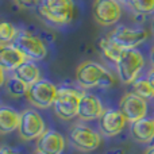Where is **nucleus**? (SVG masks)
I'll list each match as a JSON object with an SVG mask.
<instances>
[{"mask_svg":"<svg viewBox=\"0 0 154 154\" xmlns=\"http://www.w3.org/2000/svg\"><path fill=\"white\" fill-rule=\"evenodd\" d=\"M76 81L80 87L89 88L101 87L111 88L115 84V77L109 70H107L103 65L93 61H85L80 64L76 69Z\"/></svg>","mask_w":154,"mask_h":154,"instance_id":"obj_1","label":"nucleus"},{"mask_svg":"<svg viewBox=\"0 0 154 154\" xmlns=\"http://www.w3.org/2000/svg\"><path fill=\"white\" fill-rule=\"evenodd\" d=\"M38 12L49 23L64 26L75 16V3L73 0H41Z\"/></svg>","mask_w":154,"mask_h":154,"instance_id":"obj_2","label":"nucleus"},{"mask_svg":"<svg viewBox=\"0 0 154 154\" xmlns=\"http://www.w3.org/2000/svg\"><path fill=\"white\" fill-rule=\"evenodd\" d=\"M145 66V58L137 49H125L116 62L119 79L125 84H133Z\"/></svg>","mask_w":154,"mask_h":154,"instance_id":"obj_3","label":"nucleus"},{"mask_svg":"<svg viewBox=\"0 0 154 154\" xmlns=\"http://www.w3.org/2000/svg\"><path fill=\"white\" fill-rule=\"evenodd\" d=\"M82 92L69 87L58 88L57 97L54 100V112L62 120H70L77 116L79 112V104Z\"/></svg>","mask_w":154,"mask_h":154,"instance_id":"obj_4","label":"nucleus"},{"mask_svg":"<svg viewBox=\"0 0 154 154\" xmlns=\"http://www.w3.org/2000/svg\"><path fill=\"white\" fill-rule=\"evenodd\" d=\"M12 45H15L23 53L26 60L30 61H41L48 54V49L43 41L26 30H20L18 32V37L15 38Z\"/></svg>","mask_w":154,"mask_h":154,"instance_id":"obj_5","label":"nucleus"},{"mask_svg":"<svg viewBox=\"0 0 154 154\" xmlns=\"http://www.w3.org/2000/svg\"><path fill=\"white\" fill-rule=\"evenodd\" d=\"M57 92H58V88L53 82L41 79L39 81L29 87L26 97L29 99V101L32 106L38 107V108H49L54 104Z\"/></svg>","mask_w":154,"mask_h":154,"instance_id":"obj_6","label":"nucleus"},{"mask_svg":"<svg viewBox=\"0 0 154 154\" xmlns=\"http://www.w3.org/2000/svg\"><path fill=\"white\" fill-rule=\"evenodd\" d=\"M19 135L24 141H32L38 139L41 135H43L46 131V125L43 118L38 111L32 108L24 109L20 116V125H19Z\"/></svg>","mask_w":154,"mask_h":154,"instance_id":"obj_7","label":"nucleus"},{"mask_svg":"<svg viewBox=\"0 0 154 154\" xmlns=\"http://www.w3.org/2000/svg\"><path fill=\"white\" fill-rule=\"evenodd\" d=\"M93 18L101 26H114L122 16V7L119 0H95Z\"/></svg>","mask_w":154,"mask_h":154,"instance_id":"obj_8","label":"nucleus"},{"mask_svg":"<svg viewBox=\"0 0 154 154\" xmlns=\"http://www.w3.org/2000/svg\"><path fill=\"white\" fill-rule=\"evenodd\" d=\"M69 141L80 152H92L100 145V135L88 126L76 125L69 133Z\"/></svg>","mask_w":154,"mask_h":154,"instance_id":"obj_9","label":"nucleus"},{"mask_svg":"<svg viewBox=\"0 0 154 154\" xmlns=\"http://www.w3.org/2000/svg\"><path fill=\"white\" fill-rule=\"evenodd\" d=\"M109 35L122 49H135L149 38V31L142 27L130 29L126 26H118L109 32Z\"/></svg>","mask_w":154,"mask_h":154,"instance_id":"obj_10","label":"nucleus"},{"mask_svg":"<svg viewBox=\"0 0 154 154\" xmlns=\"http://www.w3.org/2000/svg\"><path fill=\"white\" fill-rule=\"evenodd\" d=\"M119 111L125 115L127 122L130 123L143 119V118H146L147 114L146 99L141 97L133 92L126 93L119 101Z\"/></svg>","mask_w":154,"mask_h":154,"instance_id":"obj_11","label":"nucleus"},{"mask_svg":"<svg viewBox=\"0 0 154 154\" xmlns=\"http://www.w3.org/2000/svg\"><path fill=\"white\" fill-rule=\"evenodd\" d=\"M127 119L119 109H107L99 118V127L106 137H114L125 128Z\"/></svg>","mask_w":154,"mask_h":154,"instance_id":"obj_12","label":"nucleus"},{"mask_svg":"<svg viewBox=\"0 0 154 154\" xmlns=\"http://www.w3.org/2000/svg\"><path fill=\"white\" fill-rule=\"evenodd\" d=\"M103 104H101L100 99L97 96L92 95V93L82 92L79 104V112H77V116L80 119L85 120V122L95 120L97 118H100L103 115Z\"/></svg>","mask_w":154,"mask_h":154,"instance_id":"obj_13","label":"nucleus"},{"mask_svg":"<svg viewBox=\"0 0 154 154\" xmlns=\"http://www.w3.org/2000/svg\"><path fill=\"white\" fill-rule=\"evenodd\" d=\"M65 147V139L58 131L46 130L37 139V152L43 154H61Z\"/></svg>","mask_w":154,"mask_h":154,"instance_id":"obj_14","label":"nucleus"},{"mask_svg":"<svg viewBox=\"0 0 154 154\" xmlns=\"http://www.w3.org/2000/svg\"><path fill=\"white\" fill-rule=\"evenodd\" d=\"M24 61H27L26 57L15 45L10 43L0 46V68L4 72H14Z\"/></svg>","mask_w":154,"mask_h":154,"instance_id":"obj_15","label":"nucleus"},{"mask_svg":"<svg viewBox=\"0 0 154 154\" xmlns=\"http://www.w3.org/2000/svg\"><path fill=\"white\" fill-rule=\"evenodd\" d=\"M130 133L134 141L139 142V143L152 142L154 139V119L143 118L141 120L131 123Z\"/></svg>","mask_w":154,"mask_h":154,"instance_id":"obj_16","label":"nucleus"},{"mask_svg":"<svg viewBox=\"0 0 154 154\" xmlns=\"http://www.w3.org/2000/svg\"><path fill=\"white\" fill-rule=\"evenodd\" d=\"M14 76L18 77L20 81H23L26 85H32L37 81L41 80V72L39 68L35 65L34 61H24L20 66H18L15 70H14Z\"/></svg>","mask_w":154,"mask_h":154,"instance_id":"obj_17","label":"nucleus"},{"mask_svg":"<svg viewBox=\"0 0 154 154\" xmlns=\"http://www.w3.org/2000/svg\"><path fill=\"white\" fill-rule=\"evenodd\" d=\"M22 114L16 112L10 107H2L0 108V133L8 134L18 130L20 125Z\"/></svg>","mask_w":154,"mask_h":154,"instance_id":"obj_18","label":"nucleus"},{"mask_svg":"<svg viewBox=\"0 0 154 154\" xmlns=\"http://www.w3.org/2000/svg\"><path fill=\"white\" fill-rule=\"evenodd\" d=\"M99 48H100L103 56L106 57L107 60H109V61L115 62V64L119 61L120 56H122L123 50H125V49H122L114 39H112V37L109 34H107V35H104V37L100 38V41H99Z\"/></svg>","mask_w":154,"mask_h":154,"instance_id":"obj_19","label":"nucleus"},{"mask_svg":"<svg viewBox=\"0 0 154 154\" xmlns=\"http://www.w3.org/2000/svg\"><path fill=\"white\" fill-rule=\"evenodd\" d=\"M4 85H5L7 92L10 93L11 96H14V97H20V96H23V95L26 96L27 89H29V85H26L23 81H20L18 77H15L14 75L5 80Z\"/></svg>","mask_w":154,"mask_h":154,"instance_id":"obj_20","label":"nucleus"},{"mask_svg":"<svg viewBox=\"0 0 154 154\" xmlns=\"http://www.w3.org/2000/svg\"><path fill=\"white\" fill-rule=\"evenodd\" d=\"M131 88H133V93L141 96L143 99H150L154 97V89L150 84V81L146 79H137L135 81L131 84Z\"/></svg>","mask_w":154,"mask_h":154,"instance_id":"obj_21","label":"nucleus"},{"mask_svg":"<svg viewBox=\"0 0 154 154\" xmlns=\"http://www.w3.org/2000/svg\"><path fill=\"white\" fill-rule=\"evenodd\" d=\"M19 30L15 29L12 23L10 22H3L0 24V43L2 45H10L14 43L15 38L18 37Z\"/></svg>","mask_w":154,"mask_h":154,"instance_id":"obj_22","label":"nucleus"},{"mask_svg":"<svg viewBox=\"0 0 154 154\" xmlns=\"http://www.w3.org/2000/svg\"><path fill=\"white\" fill-rule=\"evenodd\" d=\"M130 5L138 15H153L154 14V0H131Z\"/></svg>","mask_w":154,"mask_h":154,"instance_id":"obj_23","label":"nucleus"},{"mask_svg":"<svg viewBox=\"0 0 154 154\" xmlns=\"http://www.w3.org/2000/svg\"><path fill=\"white\" fill-rule=\"evenodd\" d=\"M16 4L20 8H24V10H31V8L39 5L41 0H14Z\"/></svg>","mask_w":154,"mask_h":154,"instance_id":"obj_24","label":"nucleus"},{"mask_svg":"<svg viewBox=\"0 0 154 154\" xmlns=\"http://www.w3.org/2000/svg\"><path fill=\"white\" fill-rule=\"evenodd\" d=\"M0 154H19V153L15 152L14 149H11V147H8V146H3L2 150H0Z\"/></svg>","mask_w":154,"mask_h":154,"instance_id":"obj_25","label":"nucleus"},{"mask_svg":"<svg viewBox=\"0 0 154 154\" xmlns=\"http://www.w3.org/2000/svg\"><path fill=\"white\" fill-rule=\"evenodd\" d=\"M147 80L150 81V84H152V87L154 89V69H152L149 73H147Z\"/></svg>","mask_w":154,"mask_h":154,"instance_id":"obj_26","label":"nucleus"},{"mask_svg":"<svg viewBox=\"0 0 154 154\" xmlns=\"http://www.w3.org/2000/svg\"><path fill=\"white\" fill-rule=\"evenodd\" d=\"M150 62H152V66L154 69V46L152 48V50H150Z\"/></svg>","mask_w":154,"mask_h":154,"instance_id":"obj_27","label":"nucleus"},{"mask_svg":"<svg viewBox=\"0 0 154 154\" xmlns=\"http://www.w3.org/2000/svg\"><path fill=\"white\" fill-rule=\"evenodd\" d=\"M145 154H154V146L149 147V149L146 150V153H145Z\"/></svg>","mask_w":154,"mask_h":154,"instance_id":"obj_28","label":"nucleus"},{"mask_svg":"<svg viewBox=\"0 0 154 154\" xmlns=\"http://www.w3.org/2000/svg\"><path fill=\"white\" fill-rule=\"evenodd\" d=\"M152 34L154 35V18H153V20H152Z\"/></svg>","mask_w":154,"mask_h":154,"instance_id":"obj_29","label":"nucleus"},{"mask_svg":"<svg viewBox=\"0 0 154 154\" xmlns=\"http://www.w3.org/2000/svg\"><path fill=\"white\" fill-rule=\"evenodd\" d=\"M119 2H120V3H127V4H130L131 0H119Z\"/></svg>","mask_w":154,"mask_h":154,"instance_id":"obj_30","label":"nucleus"},{"mask_svg":"<svg viewBox=\"0 0 154 154\" xmlns=\"http://www.w3.org/2000/svg\"><path fill=\"white\" fill-rule=\"evenodd\" d=\"M35 154H43V153H39V152H35Z\"/></svg>","mask_w":154,"mask_h":154,"instance_id":"obj_31","label":"nucleus"}]
</instances>
